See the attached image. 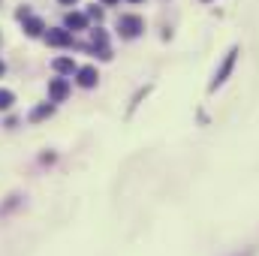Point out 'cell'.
I'll list each match as a JSON object with an SVG mask.
<instances>
[{"label":"cell","instance_id":"6da1fadb","mask_svg":"<svg viewBox=\"0 0 259 256\" xmlns=\"http://www.w3.org/2000/svg\"><path fill=\"white\" fill-rule=\"evenodd\" d=\"M118 30H121L127 39H133V36L142 33V18H139V15H121V18H118Z\"/></svg>","mask_w":259,"mask_h":256},{"label":"cell","instance_id":"7a4b0ae2","mask_svg":"<svg viewBox=\"0 0 259 256\" xmlns=\"http://www.w3.org/2000/svg\"><path fill=\"white\" fill-rule=\"evenodd\" d=\"M45 42L54 45V48H66V45H72V33L69 30H48L45 33Z\"/></svg>","mask_w":259,"mask_h":256},{"label":"cell","instance_id":"3957f363","mask_svg":"<svg viewBox=\"0 0 259 256\" xmlns=\"http://www.w3.org/2000/svg\"><path fill=\"white\" fill-rule=\"evenodd\" d=\"M235 54H238V51H229V54H226V60H223V66L217 69V75H214V81H211V88H217V84H223V78L229 75V69H232V63H235Z\"/></svg>","mask_w":259,"mask_h":256},{"label":"cell","instance_id":"277c9868","mask_svg":"<svg viewBox=\"0 0 259 256\" xmlns=\"http://www.w3.org/2000/svg\"><path fill=\"white\" fill-rule=\"evenodd\" d=\"M66 94H69V84H66L63 78H51V81H48V97H51V100H63Z\"/></svg>","mask_w":259,"mask_h":256},{"label":"cell","instance_id":"5b68a950","mask_svg":"<svg viewBox=\"0 0 259 256\" xmlns=\"http://www.w3.org/2000/svg\"><path fill=\"white\" fill-rule=\"evenodd\" d=\"M97 78H100V75H97V69H94V66L78 69V84H81V88H94V84H97Z\"/></svg>","mask_w":259,"mask_h":256},{"label":"cell","instance_id":"8992f818","mask_svg":"<svg viewBox=\"0 0 259 256\" xmlns=\"http://www.w3.org/2000/svg\"><path fill=\"white\" fill-rule=\"evenodd\" d=\"M24 21H27V24H24V30H27V36H39V33L45 30L39 18H24Z\"/></svg>","mask_w":259,"mask_h":256},{"label":"cell","instance_id":"52a82bcc","mask_svg":"<svg viewBox=\"0 0 259 256\" xmlns=\"http://www.w3.org/2000/svg\"><path fill=\"white\" fill-rule=\"evenodd\" d=\"M84 24H88V18H84V15H78V12H69V15H66V27H75V30H81Z\"/></svg>","mask_w":259,"mask_h":256},{"label":"cell","instance_id":"ba28073f","mask_svg":"<svg viewBox=\"0 0 259 256\" xmlns=\"http://www.w3.org/2000/svg\"><path fill=\"white\" fill-rule=\"evenodd\" d=\"M51 66H54L57 72H75V63H72L69 57H57V60H54Z\"/></svg>","mask_w":259,"mask_h":256},{"label":"cell","instance_id":"9c48e42d","mask_svg":"<svg viewBox=\"0 0 259 256\" xmlns=\"http://www.w3.org/2000/svg\"><path fill=\"white\" fill-rule=\"evenodd\" d=\"M54 112V106H39V109H33V115H30V121H42V118H48Z\"/></svg>","mask_w":259,"mask_h":256},{"label":"cell","instance_id":"30bf717a","mask_svg":"<svg viewBox=\"0 0 259 256\" xmlns=\"http://www.w3.org/2000/svg\"><path fill=\"white\" fill-rule=\"evenodd\" d=\"M12 103H15V97H12V91H0V109L6 112V109H12Z\"/></svg>","mask_w":259,"mask_h":256},{"label":"cell","instance_id":"8fae6325","mask_svg":"<svg viewBox=\"0 0 259 256\" xmlns=\"http://www.w3.org/2000/svg\"><path fill=\"white\" fill-rule=\"evenodd\" d=\"M91 39H94V45H106V30H91Z\"/></svg>","mask_w":259,"mask_h":256},{"label":"cell","instance_id":"7c38bea8","mask_svg":"<svg viewBox=\"0 0 259 256\" xmlns=\"http://www.w3.org/2000/svg\"><path fill=\"white\" fill-rule=\"evenodd\" d=\"M60 3H66V6H69V3H75V0H60Z\"/></svg>","mask_w":259,"mask_h":256},{"label":"cell","instance_id":"4fadbf2b","mask_svg":"<svg viewBox=\"0 0 259 256\" xmlns=\"http://www.w3.org/2000/svg\"><path fill=\"white\" fill-rule=\"evenodd\" d=\"M3 69H6V66H3V60H0V75H3Z\"/></svg>","mask_w":259,"mask_h":256},{"label":"cell","instance_id":"5bb4252c","mask_svg":"<svg viewBox=\"0 0 259 256\" xmlns=\"http://www.w3.org/2000/svg\"><path fill=\"white\" fill-rule=\"evenodd\" d=\"M103 3H118V0H103Z\"/></svg>","mask_w":259,"mask_h":256},{"label":"cell","instance_id":"9a60e30c","mask_svg":"<svg viewBox=\"0 0 259 256\" xmlns=\"http://www.w3.org/2000/svg\"><path fill=\"white\" fill-rule=\"evenodd\" d=\"M133 3H139V0H133Z\"/></svg>","mask_w":259,"mask_h":256}]
</instances>
